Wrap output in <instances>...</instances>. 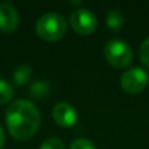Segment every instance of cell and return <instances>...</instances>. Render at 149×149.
<instances>
[{
	"mask_svg": "<svg viewBox=\"0 0 149 149\" xmlns=\"http://www.w3.org/2000/svg\"><path fill=\"white\" fill-rule=\"evenodd\" d=\"M5 123L9 134L16 140L25 141L38 131L41 114L33 102L28 100H16L5 111Z\"/></svg>",
	"mask_w": 149,
	"mask_h": 149,
	"instance_id": "6da1fadb",
	"label": "cell"
},
{
	"mask_svg": "<svg viewBox=\"0 0 149 149\" xmlns=\"http://www.w3.org/2000/svg\"><path fill=\"white\" fill-rule=\"evenodd\" d=\"M36 31L46 42L59 41L67 31V22L58 13H45L37 20Z\"/></svg>",
	"mask_w": 149,
	"mask_h": 149,
	"instance_id": "7a4b0ae2",
	"label": "cell"
},
{
	"mask_svg": "<svg viewBox=\"0 0 149 149\" xmlns=\"http://www.w3.org/2000/svg\"><path fill=\"white\" fill-rule=\"evenodd\" d=\"M103 54L110 65L115 68H124L132 62V49L123 39H111L105 45Z\"/></svg>",
	"mask_w": 149,
	"mask_h": 149,
	"instance_id": "3957f363",
	"label": "cell"
},
{
	"mask_svg": "<svg viewBox=\"0 0 149 149\" xmlns=\"http://www.w3.org/2000/svg\"><path fill=\"white\" fill-rule=\"evenodd\" d=\"M148 73L140 67H132L127 70L120 77V85L128 94H137L143 92L148 85Z\"/></svg>",
	"mask_w": 149,
	"mask_h": 149,
	"instance_id": "277c9868",
	"label": "cell"
},
{
	"mask_svg": "<svg viewBox=\"0 0 149 149\" xmlns=\"http://www.w3.org/2000/svg\"><path fill=\"white\" fill-rule=\"evenodd\" d=\"M71 26L81 36L92 34L97 28V17L88 8H77L71 13Z\"/></svg>",
	"mask_w": 149,
	"mask_h": 149,
	"instance_id": "5b68a950",
	"label": "cell"
},
{
	"mask_svg": "<svg viewBox=\"0 0 149 149\" xmlns=\"http://www.w3.org/2000/svg\"><path fill=\"white\" fill-rule=\"evenodd\" d=\"M52 118L60 127L71 128L77 122V111L70 103L59 102L52 109Z\"/></svg>",
	"mask_w": 149,
	"mask_h": 149,
	"instance_id": "8992f818",
	"label": "cell"
},
{
	"mask_svg": "<svg viewBox=\"0 0 149 149\" xmlns=\"http://www.w3.org/2000/svg\"><path fill=\"white\" fill-rule=\"evenodd\" d=\"M20 22L18 12L8 3L0 4V30L3 33H13Z\"/></svg>",
	"mask_w": 149,
	"mask_h": 149,
	"instance_id": "52a82bcc",
	"label": "cell"
},
{
	"mask_svg": "<svg viewBox=\"0 0 149 149\" xmlns=\"http://www.w3.org/2000/svg\"><path fill=\"white\" fill-rule=\"evenodd\" d=\"M106 24H107L110 30L119 31L123 28V24H124L123 15L118 9H110L106 13Z\"/></svg>",
	"mask_w": 149,
	"mask_h": 149,
	"instance_id": "ba28073f",
	"label": "cell"
},
{
	"mask_svg": "<svg viewBox=\"0 0 149 149\" xmlns=\"http://www.w3.org/2000/svg\"><path fill=\"white\" fill-rule=\"evenodd\" d=\"M31 68L29 65H20L17 70L15 71V74H13V80L18 85V86H22V85L28 84L31 79Z\"/></svg>",
	"mask_w": 149,
	"mask_h": 149,
	"instance_id": "9c48e42d",
	"label": "cell"
},
{
	"mask_svg": "<svg viewBox=\"0 0 149 149\" xmlns=\"http://www.w3.org/2000/svg\"><path fill=\"white\" fill-rule=\"evenodd\" d=\"M49 92H50V85L46 81H36L29 88V93L34 98H43L49 94Z\"/></svg>",
	"mask_w": 149,
	"mask_h": 149,
	"instance_id": "30bf717a",
	"label": "cell"
},
{
	"mask_svg": "<svg viewBox=\"0 0 149 149\" xmlns=\"http://www.w3.org/2000/svg\"><path fill=\"white\" fill-rule=\"evenodd\" d=\"M13 97V88L8 81L0 79V105L8 103Z\"/></svg>",
	"mask_w": 149,
	"mask_h": 149,
	"instance_id": "8fae6325",
	"label": "cell"
},
{
	"mask_svg": "<svg viewBox=\"0 0 149 149\" xmlns=\"http://www.w3.org/2000/svg\"><path fill=\"white\" fill-rule=\"evenodd\" d=\"M39 149H64L63 141L58 137H50L41 144Z\"/></svg>",
	"mask_w": 149,
	"mask_h": 149,
	"instance_id": "7c38bea8",
	"label": "cell"
},
{
	"mask_svg": "<svg viewBox=\"0 0 149 149\" xmlns=\"http://www.w3.org/2000/svg\"><path fill=\"white\" fill-rule=\"evenodd\" d=\"M140 60L145 67L149 68V37L143 41L140 46Z\"/></svg>",
	"mask_w": 149,
	"mask_h": 149,
	"instance_id": "4fadbf2b",
	"label": "cell"
},
{
	"mask_svg": "<svg viewBox=\"0 0 149 149\" xmlns=\"http://www.w3.org/2000/svg\"><path fill=\"white\" fill-rule=\"evenodd\" d=\"M70 149H95V147L88 139H76L71 143Z\"/></svg>",
	"mask_w": 149,
	"mask_h": 149,
	"instance_id": "5bb4252c",
	"label": "cell"
},
{
	"mask_svg": "<svg viewBox=\"0 0 149 149\" xmlns=\"http://www.w3.org/2000/svg\"><path fill=\"white\" fill-rule=\"evenodd\" d=\"M4 141H5V135H4V130L1 128V126H0V149L3 148V145H4Z\"/></svg>",
	"mask_w": 149,
	"mask_h": 149,
	"instance_id": "9a60e30c",
	"label": "cell"
}]
</instances>
